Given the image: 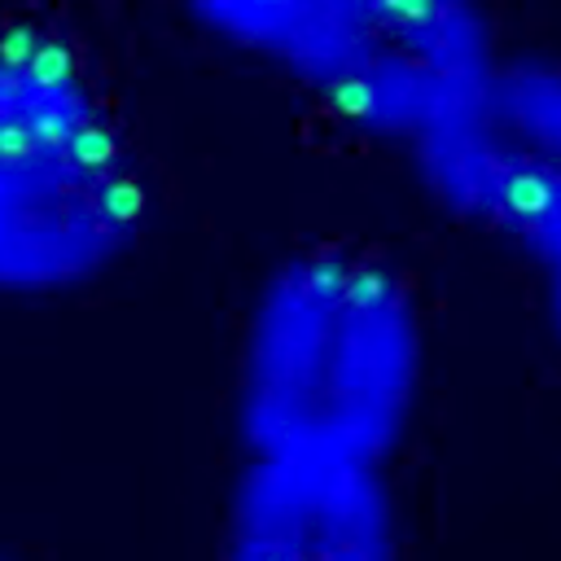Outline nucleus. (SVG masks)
I'll return each instance as SVG.
<instances>
[{
  "label": "nucleus",
  "mask_w": 561,
  "mask_h": 561,
  "mask_svg": "<svg viewBox=\"0 0 561 561\" xmlns=\"http://www.w3.org/2000/svg\"><path fill=\"white\" fill-rule=\"evenodd\" d=\"M425 390V311L377 250L311 241L254 280L232 346L241 451L381 460Z\"/></svg>",
  "instance_id": "1"
},
{
  "label": "nucleus",
  "mask_w": 561,
  "mask_h": 561,
  "mask_svg": "<svg viewBox=\"0 0 561 561\" xmlns=\"http://www.w3.org/2000/svg\"><path fill=\"white\" fill-rule=\"evenodd\" d=\"M188 13L206 39L403 149L473 105L504 57L495 18L465 0H197Z\"/></svg>",
  "instance_id": "2"
},
{
  "label": "nucleus",
  "mask_w": 561,
  "mask_h": 561,
  "mask_svg": "<svg viewBox=\"0 0 561 561\" xmlns=\"http://www.w3.org/2000/svg\"><path fill=\"white\" fill-rule=\"evenodd\" d=\"M421 188L456 219L561 267V53L504 48L486 88L408 149Z\"/></svg>",
  "instance_id": "3"
},
{
  "label": "nucleus",
  "mask_w": 561,
  "mask_h": 561,
  "mask_svg": "<svg viewBox=\"0 0 561 561\" xmlns=\"http://www.w3.org/2000/svg\"><path fill=\"white\" fill-rule=\"evenodd\" d=\"M219 561H403L381 460L241 451L219 504Z\"/></svg>",
  "instance_id": "4"
},
{
  "label": "nucleus",
  "mask_w": 561,
  "mask_h": 561,
  "mask_svg": "<svg viewBox=\"0 0 561 561\" xmlns=\"http://www.w3.org/2000/svg\"><path fill=\"white\" fill-rule=\"evenodd\" d=\"M145 175L123 145L0 153V294H57L110 272L140 237Z\"/></svg>",
  "instance_id": "5"
},
{
  "label": "nucleus",
  "mask_w": 561,
  "mask_h": 561,
  "mask_svg": "<svg viewBox=\"0 0 561 561\" xmlns=\"http://www.w3.org/2000/svg\"><path fill=\"white\" fill-rule=\"evenodd\" d=\"M123 145L114 105L75 35L44 18L0 22V153Z\"/></svg>",
  "instance_id": "6"
},
{
  "label": "nucleus",
  "mask_w": 561,
  "mask_h": 561,
  "mask_svg": "<svg viewBox=\"0 0 561 561\" xmlns=\"http://www.w3.org/2000/svg\"><path fill=\"white\" fill-rule=\"evenodd\" d=\"M543 311H548V324H552L557 346H561V267L543 276Z\"/></svg>",
  "instance_id": "7"
},
{
  "label": "nucleus",
  "mask_w": 561,
  "mask_h": 561,
  "mask_svg": "<svg viewBox=\"0 0 561 561\" xmlns=\"http://www.w3.org/2000/svg\"><path fill=\"white\" fill-rule=\"evenodd\" d=\"M0 561H22V557H13V552H0Z\"/></svg>",
  "instance_id": "8"
}]
</instances>
